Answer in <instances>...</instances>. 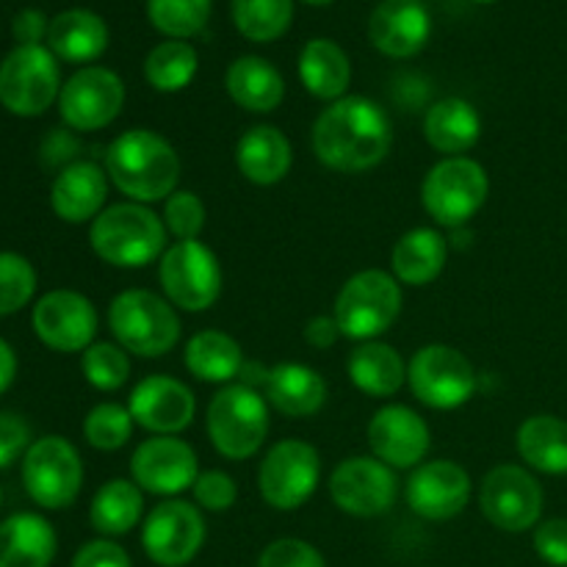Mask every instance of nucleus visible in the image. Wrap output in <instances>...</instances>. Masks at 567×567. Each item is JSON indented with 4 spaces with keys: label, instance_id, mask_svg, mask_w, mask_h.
Wrapping results in <instances>:
<instances>
[{
    "label": "nucleus",
    "instance_id": "6",
    "mask_svg": "<svg viewBox=\"0 0 567 567\" xmlns=\"http://www.w3.org/2000/svg\"><path fill=\"white\" fill-rule=\"evenodd\" d=\"M269 435V408L252 385H227L210 399L208 437L227 460H247Z\"/></svg>",
    "mask_w": 567,
    "mask_h": 567
},
{
    "label": "nucleus",
    "instance_id": "35",
    "mask_svg": "<svg viewBox=\"0 0 567 567\" xmlns=\"http://www.w3.org/2000/svg\"><path fill=\"white\" fill-rule=\"evenodd\" d=\"M144 496L142 487L131 480H111L94 493L89 520L94 532L105 537L127 535L142 520Z\"/></svg>",
    "mask_w": 567,
    "mask_h": 567
},
{
    "label": "nucleus",
    "instance_id": "42",
    "mask_svg": "<svg viewBox=\"0 0 567 567\" xmlns=\"http://www.w3.org/2000/svg\"><path fill=\"white\" fill-rule=\"evenodd\" d=\"M166 233L177 241H197L205 227V205L194 192H175L164 205Z\"/></svg>",
    "mask_w": 567,
    "mask_h": 567
},
{
    "label": "nucleus",
    "instance_id": "43",
    "mask_svg": "<svg viewBox=\"0 0 567 567\" xmlns=\"http://www.w3.org/2000/svg\"><path fill=\"white\" fill-rule=\"evenodd\" d=\"M258 567H327V565L316 546H310V543L305 540H297V537H282V540H275L271 546H266V551L260 554L258 559Z\"/></svg>",
    "mask_w": 567,
    "mask_h": 567
},
{
    "label": "nucleus",
    "instance_id": "7",
    "mask_svg": "<svg viewBox=\"0 0 567 567\" xmlns=\"http://www.w3.org/2000/svg\"><path fill=\"white\" fill-rule=\"evenodd\" d=\"M491 194V181L480 161L454 155L443 158L426 172L421 199L432 219L441 227H463L480 214Z\"/></svg>",
    "mask_w": 567,
    "mask_h": 567
},
{
    "label": "nucleus",
    "instance_id": "1",
    "mask_svg": "<svg viewBox=\"0 0 567 567\" xmlns=\"http://www.w3.org/2000/svg\"><path fill=\"white\" fill-rule=\"evenodd\" d=\"M393 127L385 109L369 97H341L319 114L313 125V153L336 172H365L385 161Z\"/></svg>",
    "mask_w": 567,
    "mask_h": 567
},
{
    "label": "nucleus",
    "instance_id": "37",
    "mask_svg": "<svg viewBox=\"0 0 567 567\" xmlns=\"http://www.w3.org/2000/svg\"><path fill=\"white\" fill-rule=\"evenodd\" d=\"M233 22L249 42H275L291 28L293 0H233Z\"/></svg>",
    "mask_w": 567,
    "mask_h": 567
},
{
    "label": "nucleus",
    "instance_id": "12",
    "mask_svg": "<svg viewBox=\"0 0 567 567\" xmlns=\"http://www.w3.org/2000/svg\"><path fill=\"white\" fill-rule=\"evenodd\" d=\"M321 480V460L310 443L280 441L266 452L258 471L260 496L269 507L291 513L316 493Z\"/></svg>",
    "mask_w": 567,
    "mask_h": 567
},
{
    "label": "nucleus",
    "instance_id": "5",
    "mask_svg": "<svg viewBox=\"0 0 567 567\" xmlns=\"http://www.w3.org/2000/svg\"><path fill=\"white\" fill-rule=\"evenodd\" d=\"M402 313V288L391 271L365 269L343 282L336 299V321L341 336L352 341H374L388 332Z\"/></svg>",
    "mask_w": 567,
    "mask_h": 567
},
{
    "label": "nucleus",
    "instance_id": "20",
    "mask_svg": "<svg viewBox=\"0 0 567 567\" xmlns=\"http://www.w3.org/2000/svg\"><path fill=\"white\" fill-rule=\"evenodd\" d=\"M127 410H131L133 421L147 432L177 435L192 426L197 399H194L192 388L183 385L181 380L153 374L133 388Z\"/></svg>",
    "mask_w": 567,
    "mask_h": 567
},
{
    "label": "nucleus",
    "instance_id": "33",
    "mask_svg": "<svg viewBox=\"0 0 567 567\" xmlns=\"http://www.w3.org/2000/svg\"><path fill=\"white\" fill-rule=\"evenodd\" d=\"M518 454L540 474H567V421L557 415H532L518 430Z\"/></svg>",
    "mask_w": 567,
    "mask_h": 567
},
{
    "label": "nucleus",
    "instance_id": "31",
    "mask_svg": "<svg viewBox=\"0 0 567 567\" xmlns=\"http://www.w3.org/2000/svg\"><path fill=\"white\" fill-rule=\"evenodd\" d=\"M449 244L432 227H415L404 233L391 252L393 277L404 286H430L446 266Z\"/></svg>",
    "mask_w": 567,
    "mask_h": 567
},
{
    "label": "nucleus",
    "instance_id": "2",
    "mask_svg": "<svg viewBox=\"0 0 567 567\" xmlns=\"http://www.w3.org/2000/svg\"><path fill=\"white\" fill-rule=\"evenodd\" d=\"M109 181L136 203H158L177 192L181 158L175 147L147 127L120 133L105 153Z\"/></svg>",
    "mask_w": 567,
    "mask_h": 567
},
{
    "label": "nucleus",
    "instance_id": "14",
    "mask_svg": "<svg viewBox=\"0 0 567 567\" xmlns=\"http://www.w3.org/2000/svg\"><path fill=\"white\" fill-rule=\"evenodd\" d=\"M122 105H125V83L105 66L78 70L59 94L61 120L72 131H103L120 116Z\"/></svg>",
    "mask_w": 567,
    "mask_h": 567
},
{
    "label": "nucleus",
    "instance_id": "44",
    "mask_svg": "<svg viewBox=\"0 0 567 567\" xmlns=\"http://www.w3.org/2000/svg\"><path fill=\"white\" fill-rule=\"evenodd\" d=\"M192 491L199 507L208 509V513H225L238 498L236 482L225 471H203L197 476V482H194Z\"/></svg>",
    "mask_w": 567,
    "mask_h": 567
},
{
    "label": "nucleus",
    "instance_id": "40",
    "mask_svg": "<svg viewBox=\"0 0 567 567\" xmlns=\"http://www.w3.org/2000/svg\"><path fill=\"white\" fill-rule=\"evenodd\" d=\"M81 371L97 391H120L131 380V358L120 343H92L83 352Z\"/></svg>",
    "mask_w": 567,
    "mask_h": 567
},
{
    "label": "nucleus",
    "instance_id": "29",
    "mask_svg": "<svg viewBox=\"0 0 567 567\" xmlns=\"http://www.w3.org/2000/svg\"><path fill=\"white\" fill-rule=\"evenodd\" d=\"M424 136L446 158L468 153L482 136L480 111L463 97L441 100L426 111Z\"/></svg>",
    "mask_w": 567,
    "mask_h": 567
},
{
    "label": "nucleus",
    "instance_id": "49",
    "mask_svg": "<svg viewBox=\"0 0 567 567\" xmlns=\"http://www.w3.org/2000/svg\"><path fill=\"white\" fill-rule=\"evenodd\" d=\"M341 338V327H338L336 316H313V319L305 324V341L316 349H327Z\"/></svg>",
    "mask_w": 567,
    "mask_h": 567
},
{
    "label": "nucleus",
    "instance_id": "27",
    "mask_svg": "<svg viewBox=\"0 0 567 567\" xmlns=\"http://www.w3.org/2000/svg\"><path fill=\"white\" fill-rule=\"evenodd\" d=\"M55 532L42 515L17 513L0 524V567H50Z\"/></svg>",
    "mask_w": 567,
    "mask_h": 567
},
{
    "label": "nucleus",
    "instance_id": "4",
    "mask_svg": "<svg viewBox=\"0 0 567 567\" xmlns=\"http://www.w3.org/2000/svg\"><path fill=\"white\" fill-rule=\"evenodd\" d=\"M116 343L138 358H164L181 341V319L169 299L144 288L122 291L109 308Z\"/></svg>",
    "mask_w": 567,
    "mask_h": 567
},
{
    "label": "nucleus",
    "instance_id": "47",
    "mask_svg": "<svg viewBox=\"0 0 567 567\" xmlns=\"http://www.w3.org/2000/svg\"><path fill=\"white\" fill-rule=\"evenodd\" d=\"M72 567H133L125 548L111 540H92L81 546L72 559Z\"/></svg>",
    "mask_w": 567,
    "mask_h": 567
},
{
    "label": "nucleus",
    "instance_id": "21",
    "mask_svg": "<svg viewBox=\"0 0 567 567\" xmlns=\"http://www.w3.org/2000/svg\"><path fill=\"white\" fill-rule=\"evenodd\" d=\"M430 426L415 410L388 404L377 410L369 424V446L377 460L391 468H415L430 452Z\"/></svg>",
    "mask_w": 567,
    "mask_h": 567
},
{
    "label": "nucleus",
    "instance_id": "38",
    "mask_svg": "<svg viewBox=\"0 0 567 567\" xmlns=\"http://www.w3.org/2000/svg\"><path fill=\"white\" fill-rule=\"evenodd\" d=\"M210 6L214 0H147V17L164 37L186 42L208 25Z\"/></svg>",
    "mask_w": 567,
    "mask_h": 567
},
{
    "label": "nucleus",
    "instance_id": "36",
    "mask_svg": "<svg viewBox=\"0 0 567 567\" xmlns=\"http://www.w3.org/2000/svg\"><path fill=\"white\" fill-rule=\"evenodd\" d=\"M199 66L197 50L183 39L155 44L144 59V78L158 92H181L194 81Z\"/></svg>",
    "mask_w": 567,
    "mask_h": 567
},
{
    "label": "nucleus",
    "instance_id": "23",
    "mask_svg": "<svg viewBox=\"0 0 567 567\" xmlns=\"http://www.w3.org/2000/svg\"><path fill=\"white\" fill-rule=\"evenodd\" d=\"M109 197V172L92 161H72L55 175L50 188L53 214L66 225L94 221L103 214Z\"/></svg>",
    "mask_w": 567,
    "mask_h": 567
},
{
    "label": "nucleus",
    "instance_id": "34",
    "mask_svg": "<svg viewBox=\"0 0 567 567\" xmlns=\"http://www.w3.org/2000/svg\"><path fill=\"white\" fill-rule=\"evenodd\" d=\"M186 369L203 382L236 380L244 371V352L233 336L221 330H203L186 343Z\"/></svg>",
    "mask_w": 567,
    "mask_h": 567
},
{
    "label": "nucleus",
    "instance_id": "52",
    "mask_svg": "<svg viewBox=\"0 0 567 567\" xmlns=\"http://www.w3.org/2000/svg\"><path fill=\"white\" fill-rule=\"evenodd\" d=\"M302 3H310V6H327V3H332V0H302Z\"/></svg>",
    "mask_w": 567,
    "mask_h": 567
},
{
    "label": "nucleus",
    "instance_id": "50",
    "mask_svg": "<svg viewBox=\"0 0 567 567\" xmlns=\"http://www.w3.org/2000/svg\"><path fill=\"white\" fill-rule=\"evenodd\" d=\"M75 150H78V144L72 142L64 131H55L44 138L42 158H44V164L59 166V164H64V161H70L72 155H75Z\"/></svg>",
    "mask_w": 567,
    "mask_h": 567
},
{
    "label": "nucleus",
    "instance_id": "8",
    "mask_svg": "<svg viewBox=\"0 0 567 567\" xmlns=\"http://www.w3.org/2000/svg\"><path fill=\"white\" fill-rule=\"evenodd\" d=\"M61 94L59 61L42 44H17L0 64V103L17 116H42Z\"/></svg>",
    "mask_w": 567,
    "mask_h": 567
},
{
    "label": "nucleus",
    "instance_id": "28",
    "mask_svg": "<svg viewBox=\"0 0 567 567\" xmlns=\"http://www.w3.org/2000/svg\"><path fill=\"white\" fill-rule=\"evenodd\" d=\"M266 399L291 419L316 415L327 402V385L321 374L302 363H280L266 374Z\"/></svg>",
    "mask_w": 567,
    "mask_h": 567
},
{
    "label": "nucleus",
    "instance_id": "24",
    "mask_svg": "<svg viewBox=\"0 0 567 567\" xmlns=\"http://www.w3.org/2000/svg\"><path fill=\"white\" fill-rule=\"evenodd\" d=\"M293 150L275 125H255L238 138L236 166L255 186H275L291 172Z\"/></svg>",
    "mask_w": 567,
    "mask_h": 567
},
{
    "label": "nucleus",
    "instance_id": "10",
    "mask_svg": "<svg viewBox=\"0 0 567 567\" xmlns=\"http://www.w3.org/2000/svg\"><path fill=\"white\" fill-rule=\"evenodd\" d=\"M158 280L175 308L199 313L221 293L219 258L203 241H177L161 255Z\"/></svg>",
    "mask_w": 567,
    "mask_h": 567
},
{
    "label": "nucleus",
    "instance_id": "26",
    "mask_svg": "<svg viewBox=\"0 0 567 567\" xmlns=\"http://www.w3.org/2000/svg\"><path fill=\"white\" fill-rule=\"evenodd\" d=\"M225 83L233 103L252 114H269V111L280 109L282 97H286L282 75L271 61L260 59V55H241L233 61L227 66Z\"/></svg>",
    "mask_w": 567,
    "mask_h": 567
},
{
    "label": "nucleus",
    "instance_id": "13",
    "mask_svg": "<svg viewBox=\"0 0 567 567\" xmlns=\"http://www.w3.org/2000/svg\"><path fill=\"white\" fill-rule=\"evenodd\" d=\"M482 515L502 532L532 529L543 515V487L520 465H496L480 487Z\"/></svg>",
    "mask_w": 567,
    "mask_h": 567
},
{
    "label": "nucleus",
    "instance_id": "25",
    "mask_svg": "<svg viewBox=\"0 0 567 567\" xmlns=\"http://www.w3.org/2000/svg\"><path fill=\"white\" fill-rule=\"evenodd\" d=\"M48 44L55 59L86 64V61L100 59L109 48V25L103 17L89 9L61 11L50 20Z\"/></svg>",
    "mask_w": 567,
    "mask_h": 567
},
{
    "label": "nucleus",
    "instance_id": "9",
    "mask_svg": "<svg viewBox=\"0 0 567 567\" xmlns=\"http://www.w3.org/2000/svg\"><path fill=\"white\" fill-rule=\"evenodd\" d=\"M22 485L44 509H66L83 487V463L66 437L48 435L33 441L22 457Z\"/></svg>",
    "mask_w": 567,
    "mask_h": 567
},
{
    "label": "nucleus",
    "instance_id": "51",
    "mask_svg": "<svg viewBox=\"0 0 567 567\" xmlns=\"http://www.w3.org/2000/svg\"><path fill=\"white\" fill-rule=\"evenodd\" d=\"M14 377H17V354L14 349L0 338V393L9 391Z\"/></svg>",
    "mask_w": 567,
    "mask_h": 567
},
{
    "label": "nucleus",
    "instance_id": "11",
    "mask_svg": "<svg viewBox=\"0 0 567 567\" xmlns=\"http://www.w3.org/2000/svg\"><path fill=\"white\" fill-rule=\"evenodd\" d=\"M413 396L432 410H457L476 391V371L463 352L446 343L419 349L408 365Z\"/></svg>",
    "mask_w": 567,
    "mask_h": 567
},
{
    "label": "nucleus",
    "instance_id": "32",
    "mask_svg": "<svg viewBox=\"0 0 567 567\" xmlns=\"http://www.w3.org/2000/svg\"><path fill=\"white\" fill-rule=\"evenodd\" d=\"M347 374L360 393L374 399H388L408 380V365L402 354L380 341H365L349 354Z\"/></svg>",
    "mask_w": 567,
    "mask_h": 567
},
{
    "label": "nucleus",
    "instance_id": "30",
    "mask_svg": "<svg viewBox=\"0 0 567 567\" xmlns=\"http://www.w3.org/2000/svg\"><path fill=\"white\" fill-rule=\"evenodd\" d=\"M299 78L313 97L336 103L347 97L352 83V61L332 39H310L299 53Z\"/></svg>",
    "mask_w": 567,
    "mask_h": 567
},
{
    "label": "nucleus",
    "instance_id": "19",
    "mask_svg": "<svg viewBox=\"0 0 567 567\" xmlns=\"http://www.w3.org/2000/svg\"><path fill=\"white\" fill-rule=\"evenodd\" d=\"M471 476L454 460L419 465L408 480V504L426 520H449L468 507Z\"/></svg>",
    "mask_w": 567,
    "mask_h": 567
},
{
    "label": "nucleus",
    "instance_id": "41",
    "mask_svg": "<svg viewBox=\"0 0 567 567\" xmlns=\"http://www.w3.org/2000/svg\"><path fill=\"white\" fill-rule=\"evenodd\" d=\"M37 293V271L17 252H0V316L25 308Z\"/></svg>",
    "mask_w": 567,
    "mask_h": 567
},
{
    "label": "nucleus",
    "instance_id": "53",
    "mask_svg": "<svg viewBox=\"0 0 567 567\" xmlns=\"http://www.w3.org/2000/svg\"><path fill=\"white\" fill-rule=\"evenodd\" d=\"M471 3H496V0H471Z\"/></svg>",
    "mask_w": 567,
    "mask_h": 567
},
{
    "label": "nucleus",
    "instance_id": "3",
    "mask_svg": "<svg viewBox=\"0 0 567 567\" xmlns=\"http://www.w3.org/2000/svg\"><path fill=\"white\" fill-rule=\"evenodd\" d=\"M166 225L142 203L109 205L89 227L94 255L116 269H144L166 252Z\"/></svg>",
    "mask_w": 567,
    "mask_h": 567
},
{
    "label": "nucleus",
    "instance_id": "17",
    "mask_svg": "<svg viewBox=\"0 0 567 567\" xmlns=\"http://www.w3.org/2000/svg\"><path fill=\"white\" fill-rule=\"evenodd\" d=\"M330 496L341 513L377 518L396 502V476L391 465L377 457H349L332 471Z\"/></svg>",
    "mask_w": 567,
    "mask_h": 567
},
{
    "label": "nucleus",
    "instance_id": "18",
    "mask_svg": "<svg viewBox=\"0 0 567 567\" xmlns=\"http://www.w3.org/2000/svg\"><path fill=\"white\" fill-rule=\"evenodd\" d=\"M131 474L153 496H177L194 487L199 476L197 452L175 435H155L133 452Z\"/></svg>",
    "mask_w": 567,
    "mask_h": 567
},
{
    "label": "nucleus",
    "instance_id": "46",
    "mask_svg": "<svg viewBox=\"0 0 567 567\" xmlns=\"http://www.w3.org/2000/svg\"><path fill=\"white\" fill-rule=\"evenodd\" d=\"M535 551L543 563L554 567H567V518H551L537 526Z\"/></svg>",
    "mask_w": 567,
    "mask_h": 567
},
{
    "label": "nucleus",
    "instance_id": "16",
    "mask_svg": "<svg viewBox=\"0 0 567 567\" xmlns=\"http://www.w3.org/2000/svg\"><path fill=\"white\" fill-rule=\"evenodd\" d=\"M33 332L53 352H86L97 336V310L78 291H50L33 305Z\"/></svg>",
    "mask_w": 567,
    "mask_h": 567
},
{
    "label": "nucleus",
    "instance_id": "22",
    "mask_svg": "<svg viewBox=\"0 0 567 567\" xmlns=\"http://www.w3.org/2000/svg\"><path fill=\"white\" fill-rule=\"evenodd\" d=\"M432 37V17L424 0H382L369 20V39L382 55L413 59Z\"/></svg>",
    "mask_w": 567,
    "mask_h": 567
},
{
    "label": "nucleus",
    "instance_id": "54",
    "mask_svg": "<svg viewBox=\"0 0 567 567\" xmlns=\"http://www.w3.org/2000/svg\"><path fill=\"white\" fill-rule=\"evenodd\" d=\"M0 502H3V491H0Z\"/></svg>",
    "mask_w": 567,
    "mask_h": 567
},
{
    "label": "nucleus",
    "instance_id": "39",
    "mask_svg": "<svg viewBox=\"0 0 567 567\" xmlns=\"http://www.w3.org/2000/svg\"><path fill=\"white\" fill-rule=\"evenodd\" d=\"M133 415L131 410L116 402H103L89 410L83 419V437L97 452H116L125 446L133 435Z\"/></svg>",
    "mask_w": 567,
    "mask_h": 567
},
{
    "label": "nucleus",
    "instance_id": "45",
    "mask_svg": "<svg viewBox=\"0 0 567 567\" xmlns=\"http://www.w3.org/2000/svg\"><path fill=\"white\" fill-rule=\"evenodd\" d=\"M31 449V426L22 415L0 413V471L9 468Z\"/></svg>",
    "mask_w": 567,
    "mask_h": 567
},
{
    "label": "nucleus",
    "instance_id": "15",
    "mask_svg": "<svg viewBox=\"0 0 567 567\" xmlns=\"http://www.w3.org/2000/svg\"><path fill=\"white\" fill-rule=\"evenodd\" d=\"M205 543V518L194 504L172 502L158 504L144 518L142 546L153 563L164 567H183L192 563Z\"/></svg>",
    "mask_w": 567,
    "mask_h": 567
},
{
    "label": "nucleus",
    "instance_id": "48",
    "mask_svg": "<svg viewBox=\"0 0 567 567\" xmlns=\"http://www.w3.org/2000/svg\"><path fill=\"white\" fill-rule=\"evenodd\" d=\"M48 31L50 22L39 9H22L20 14L14 17V22H11V33H14L20 48H25V44H39L48 37Z\"/></svg>",
    "mask_w": 567,
    "mask_h": 567
}]
</instances>
